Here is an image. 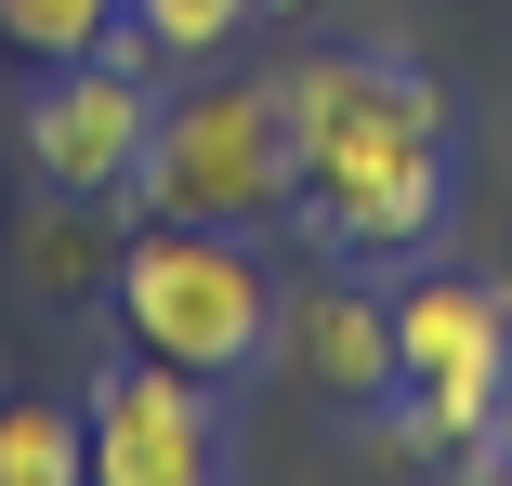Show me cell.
Listing matches in <instances>:
<instances>
[{
    "label": "cell",
    "instance_id": "cell-1",
    "mask_svg": "<svg viewBox=\"0 0 512 486\" xmlns=\"http://www.w3.org/2000/svg\"><path fill=\"white\" fill-rule=\"evenodd\" d=\"M276 92L329 250H421L447 224V92L407 53H289Z\"/></svg>",
    "mask_w": 512,
    "mask_h": 486
},
{
    "label": "cell",
    "instance_id": "cell-2",
    "mask_svg": "<svg viewBox=\"0 0 512 486\" xmlns=\"http://www.w3.org/2000/svg\"><path fill=\"white\" fill-rule=\"evenodd\" d=\"M106 303H119V329L145 355H171L197 381H250L276 355V276L250 263L237 224H158L145 211V237H119Z\"/></svg>",
    "mask_w": 512,
    "mask_h": 486
},
{
    "label": "cell",
    "instance_id": "cell-3",
    "mask_svg": "<svg viewBox=\"0 0 512 486\" xmlns=\"http://www.w3.org/2000/svg\"><path fill=\"white\" fill-rule=\"evenodd\" d=\"M132 198L158 224H276L302 198V145H289V92L276 79H197V92H158V132H145V171Z\"/></svg>",
    "mask_w": 512,
    "mask_h": 486
},
{
    "label": "cell",
    "instance_id": "cell-4",
    "mask_svg": "<svg viewBox=\"0 0 512 486\" xmlns=\"http://www.w3.org/2000/svg\"><path fill=\"white\" fill-rule=\"evenodd\" d=\"M394 395H407V447L499 473L512 460V289H473V276L394 289Z\"/></svg>",
    "mask_w": 512,
    "mask_h": 486
},
{
    "label": "cell",
    "instance_id": "cell-5",
    "mask_svg": "<svg viewBox=\"0 0 512 486\" xmlns=\"http://www.w3.org/2000/svg\"><path fill=\"white\" fill-rule=\"evenodd\" d=\"M145 132H158V53H145V27H119L106 53H66L27 92V171L66 184V198H132Z\"/></svg>",
    "mask_w": 512,
    "mask_h": 486
},
{
    "label": "cell",
    "instance_id": "cell-6",
    "mask_svg": "<svg viewBox=\"0 0 512 486\" xmlns=\"http://www.w3.org/2000/svg\"><path fill=\"white\" fill-rule=\"evenodd\" d=\"M92 473L106 486H211L224 473V381H197L171 355L132 342V368L92 381Z\"/></svg>",
    "mask_w": 512,
    "mask_h": 486
},
{
    "label": "cell",
    "instance_id": "cell-7",
    "mask_svg": "<svg viewBox=\"0 0 512 486\" xmlns=\"http://www.w3.org/2000/svg\"><path fill=\"white\" fill-rule=\"evenodd\" d=\"M276 368L316 381V395H342V408L394 395V303H381V289H355V276L276 289Z\"/></svg>",
    "mask_w": 512,
    "mask_h": 486
},
{
    "label": "cell",
    "instance_id": "cell-8",
    "mask_svg": "<svg viewBox=\"0 0 512 486\" xmlns=\"http://www.w3.org/2000/svg\"><path fill=\"white\" fill-rule=\"evenodd\" d=\"M14 263H27V289H53V303H92V289L119 276V224H106V198H66V184H40V211H27Z\"/></svg>",
    "mask_w": 512,
    "mask_h": 486
},
{
    "label": "cell",
    "instance_id": "cell-9",
    "mask_svg": "<svg viewBox=\"0 0 512 486\" xmlns=\"http://www.w3.org/2000/svg\"><path fill=\"white\" fill-rule=\"evenodd\" d=\"M79 473H92L79 408H0V486H79Z\"/></svg>",
    "mask_w": 512,
    "mask_h": 486
},
{
    "label": "cell",
    "instance_id": "cell-10",
    "mask_svg": "<svg viewBox=\"0 0 512 486\" xmlns=\"http://www.w3.org/2000/svg\"><path fill=\"white\" fill-rule=\"evenodd\" d=\"M132 27V0H0V40L27 66H66V53H106Z\"/></svg>",
    "mask_w": 512,
    "mask_h": 486
},
{
    "label": "cell",
    "instance_id": "cell-11",
    "mask_svg": "<svg viewBox=\"0 0 512 486\" xmlns=\"http://www.w3.org/2000/svg\"><path fill=\"white\" fill-rule=\"evenodd\" d=\"M250 14H263V0H132V27H145V53H158V66H211Z\"/></svg>",
    "mask_w": 512,
    "mask_h": 486
},
{
    "label": "cell",
    "instance_id": "cell-12",
    "mask_svg": "<svg viewBox=\"0 0 512 486\" xmlns=\"http://www.w3.org/2000/svg\"><path fill=\"white\" fill-rule=\"evenodd\" d=\"M263 14H302V0H263Z\"/></svg>",
    "mask_w": 512,
    "mask_h": 486
}]
</instances>
